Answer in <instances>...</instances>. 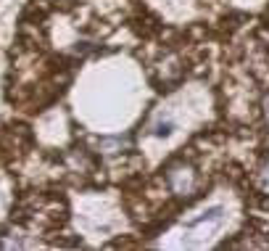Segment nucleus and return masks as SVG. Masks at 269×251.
<instances>
[{"mask_svg": "<svg viewBox=\"0 0 269 251\" xmlns=\"http://www.w3.org/2000/svg\"><path fill=\"white\" fill-rule=\"evenodd\" d=\"M166 183L169 190L177 193V196H193L195 188H198V175L190 164H172L166 172Z\"/></svg>", "mask_w": 269, "mask_h": 251, "instance_id": "f257e3e1", "label": "nucleus"}, {"mask_svg": "<svg viewBox=\"0 0 269 251\" xmlns=\"http://www.w3.org/2000/svg\"><path fill=\"white\" fill-rule=\"evenodd\" d=\"M256 180H259V188L269 196V159L261 164V169H259V175H256Z\"/></svg>", "mask_w": 269, "mask_h": 251, "instance_id": "f03ea898", "label": "nucleus"}]
</instances>
